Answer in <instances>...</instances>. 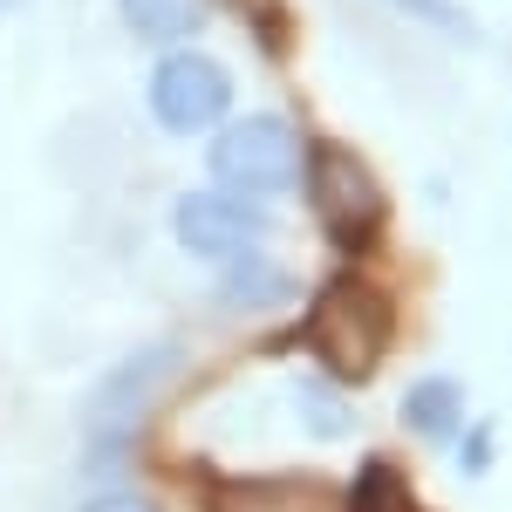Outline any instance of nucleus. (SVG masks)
Segmentation results:
<instances>
[{
	"label": "nucleus",
	"mask_w": 512,
	"mask_h": 512,
	"mask_svg": "<svg viewBox=\"0 0 512 512\" xmlns=\"http://www.w3.org/2000/svg\"><path fill=\"white\" fill-rule=\"evenodd\" d=\"M294 185L308 192V212H315L321 239H328L342 260H362V253L383 239V226H390V192H383V178L355 158L349 144H335V137H308V144H301V178H294Z\"/></svg>",
	"instance_id": "nucleus-2"
},
{
	"label": "nucleus",
	"mask_w": 512,
	"mask_h": 512,
	"mask_svg": "<svg viewBox=\"0 0 512 512\" xmlns=\"http://www.w3.org/2000/svg\"><path fill=\"white\" fill-rule=\"evenodd\" d=\"M294 342L321 362L328 383H369L396 342V308L376 280L335 274L315 287V301L294 321Z\"/></svg>",
	"instance_id": "nucleus-1"
},
{
	"label": "nucleus",
	"mask_w": 512,
	"mask_h": 512,
	"mask_svg": "<svg viewBox=\"0 0 512 512\" xmlns=\"http://www.w3.org/2000/svg\"><path fill=\"white\" fill-rule=\"evenodd\" d=\"M171 376H178V342H151V349L123 355L117 369L96 383V396H89V437L96 444H117L123 431H137L144 410L164 396Z\"/></svg>",
	"instance_id": "nucleus-5"
},
{
	"label": "nucleus",
	"mask_w": 512,
	"mask_h": 512,
	"mask_svg": "<svg viewBox=\"0 0 512 512\" xmlns=\"http://www.w3.org/2000/svg\"><path fill=\"white\" fill-rule=\"evenodd\" d=\"M301 130L280 117V110H246V117L219 123V137L205 144V171H212V192L233 198H280L301 178Z\"/></svg>",
	"instance_id": "nucleus-3"
},
{
	"label": "nucleus",
	"mask_w": 512,
	"mask_h": 512,
	"mask_svg": "<svg viewBox=\"0 0 512 512\" xmlns=\"http://www.w3.org/2000/svg\"><path fill=\"white\" fill-rule=\"evenodd\" d=\"M294 410H301V424L315 437H349V410H342V396H335V383H321V376H308V383H294Z\"/></svg>",
	"instance_id": "nucleus-11"
},
{
	"label": "nucleus",
	"mask_w": 512,
	"mask_h": 512,
	"mask_svg": "<svg viewBox=\"0 0 512 512\" xmlns=\"http://www.w3.org/2000/svg\"><path fill=\"white\" fill-rule=\"evenodd\" d=\"M82 512H158L151 499H137V492H103V499H89Z\"/></svg>",
	"instance_id": "nucleus-14"
},
{
	"label": "nucleus",
	"mask_w": 512,
	"mask_h": 512,
	"mask_svg": "<svg viewBox=\"0 0 512 512\" xmlns=\"http://www.w3.org/2000/svg\"><path fill=\"white\" fill-rule=\"evenodd\" d=\"M492 444H499V437H492V424H472V431H465V444H458L465 478H485V472H492Z\"/></svg>",
	"instance_id": "nucleus-13"
},
{
	"label": "nucleus",
	"mask_w": 512,
	"mask_h": 512,
	"mask_svg": "<svg viewBox=\"0 0 512 512\" xmlns=\"http://www.w3.org/2000/svg\"><path fill=\"white\" fill-rule=\"evenodd\" d=\"M390 512H424V506H417V499H410V492H403V499H396V506Z\"/></svg>",
	"instance_id": "nucleus-15"
},
{
	"label": "nucleus",
	"mask_w": 512,
	"mask_h": 512,
	"mask_svg": "<svg viewBox=\"0 0 512 512\" xmlns=\"http://www.w3.org/2000/svg\"><path fill=\"white\" fill-rule=\"evenodd\" d=\"M123 28L137 41H158V48H192V35L205 28V0H117Z\"/></svg>",
	"instance_id": "nucleus-9"
},
{
	"label": "nucleus",
	"mask_w": 512,
	"mask_h": 512,
	"mask_svg": "<svg viewBox=\"0 0 512 512\" xmlns=\"http://www.w3.org/2000/svg\"><path fill=\"white\" fill-rule=\"evenodd\" d=\"M198 512H342V492L315 472L267 478H198Z\"/></svg>",
	"instance_id": "nucleus-7"
},
{
	"label": "nucleus",
	"mask_w": 512,
	"mask_h": 512,
	"mask_svg": "<svg viewBox=\"0 0 512 512\" xmlns=\"http://www.w3.org/2000/svg\"><path fill=\"white\" fill-rule=\"evenodd\" d=\"M403 424L424 444H451V437L465 431V383L458 376H417L403 390Z\"/></svg>",
	"instance_id": "nucleus-8"
},
{
	"label": "nucleus",
	"mask_w": 512,
	"mask_h": 512,
	"mask_svg": "<svg viewBox=\"0 0 512 512\" xmlns=\"http://www.w3.org/2000/svg\"><path fill=\"white\" fill-rule=\"evenodd\" d=\"M0 7H14V0H0Z\"/></svg>",
	"instance_id": "nucleus-16"
},
{
	"label": "nucleus",
	"mask_w": 512,
	"mask_h": 512,
	"mask_svg": "<svg viewBox=\"0 0 512 512\" xmlns=\"http://www.w3.org/2000/svg\"><path fill=\"white\" fill-rule=\"evenodd\" d=\"M287 294H294V280L280 274V267H267L260 253L226 260V280H219V301H226V308H274Z\"/></svg>",
	"instance_id": "nucleus-10"
},
{
	"label": "nucleus",
	"mask_w": 512,
	"mask_h": 512,
	"mask_svg": "<svg viewBox=\"0 0 512 512\" xmlns=\"http://www.w3.org/2000/svg\"><path fill=\"white\" fill-rule=\"evenodd\" d=\"M267 212L253 198H233V192H185L171 205V233L185 253L198 260H246L260 239H267Z\"/></svg>",
	"instance_id": "nucleus-6"
},
{
	"label": "nucleus",
	"mask_w": 512,
	"mask_h": 512,
	"mask_svg": "<svg viewBox=\"0 0 512 512\" xmlns=\"http://www.w3.org/2000/svg\"><path fill=\"white\" fill-rule=\"evenodd\" d=\"M390 7H403L410 21H431V28H444V35H465V28H472L458 0H390Z\"/></svg>",
	"instance_id": "nucleus-12"
},
{
	"label": "nucleus",
	"mask_w": 512,
	"mask_h": 512,
	"mask_svg": "<svg viewBox=\"0 0 512 512\" xmlns=\"http://www.w3.org/2000/svg\"><path fill=\"white\" fill-rule=\"evenodd\" d=\"M144 103H151L158 130H171V137L219 130L233 117V69L219 55H205V48H171L144 82Z\"/></svg>",
	"instance_id": "nucleus-4"
}]
</instances>
